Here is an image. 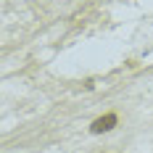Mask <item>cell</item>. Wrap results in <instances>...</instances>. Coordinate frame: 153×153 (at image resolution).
<instances>
[{
  "label": "cell",
  "mask_w": 153,
  "mask_h": 153,
  "mask_svg": "<svg viewBox=\"0 0 153 153\" xmlns=\"http://www.w3.org/2000/svg\"><path fill=\"white\" fill-rule=\"evenodd\" d=\"M119 124V116L116 114H106V116H100V119H95L90 124V132L92 135H100V132H108V129H114Z\"/></svg>",
  "instance_id": "6da1fadb"
}]
</instances>
